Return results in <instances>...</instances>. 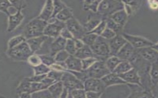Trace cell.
<instances>
[{
    "mask_svg": "<svg viewBox=\"0 0 158 98\" xmlns=\"http://www.w3.org/2000/svg\"><path fill=\"white\" fill-rule=\"evenodd\" d=\"M48 24L47 21L38 17L34 19L26 25L23 30V35L27 40L44 35V30Z\"/></svg>",
    "mask_w": 158,
    "mask_h": 98,
    "instance_id": "6da1fadb",
    "label": "cell"
},
{
    "mask_svg": "<svg viewBox=\"0 0 158 98\" xmlns=\"http://www.w3.org/2000/svg\"><path fill=\"white\" fill-rule=\"evenodd\" d=\"M6 53L7 56L13 60L24 61H27L28 57L32 55L33 53L27 41H25L14 48L8 49Z\"/></svg>",
    "mask_w": 158,
    "mask_h": 98,
    "instance_id": "7a4b0ae2",
    "label": "cell"
},
{
    "mask_svg": "<svg viewBox=\"0 0 158 98\" xmlns=\"http://www.w3.org/2000/svg\"><path fill=\"white\" fill-rule=\"evenodd\" d=\"M90 47L99 60L106 61V59L110 56L108 40L101 36L98 37L95 43Z\"/></svg>",
    "mask_w": 158,
    "mask_h": 98,
    "instance_id": "3957f363",
    "label": "cell"
},
{
    "mask_svg": "<svg viewBox=\"0 0 158 98\" xmlns=\"http://www.w3.org/2000/svg\"><path fill=\"white\" fill-rule=\"evenodd\" d=\"M48 24L44 30V35L49 37H57L60 35L61 30L66 27V23L59 20L56 17H52L48 21Z\"/></svg>",
    "mask_w": 158,
    "mask_h": 98,
    "instance_id": "277c9868",
    "label": "cell"
},
{
    "mask_svg": "<svg viewBox=\"0 0 158 98\" xmlns=\"http://www.w3.org/2000/svg\"><path fill=\"white\" fill-rule=\"evenodd\" d=\"M89 78L102 79L103 76L110 73L105 64V61L98 60L87 69Z\"/></svg>",
    "mask_w": 158,
    "mask_h": 98,
    "instance_id": "5b68a950",
    "label": "cell"
},
{
    "mask_svg": "<svg viewBox=\"0 0 158 98\" xmlns=\"http://www.w3.org/2000/svg\"><path fill=\"white\" fill-rule=\"evenodd\" d=\"M61 81L64 87L67 88L69 91H72L76 89H84V82L69 71L64 72Z\"/></svg>",
    "mask_w": 158,
    "mask_h": 98,
    "instance_id": "8992f818",
    "label": "cell"
},
{
    "mask_svg": "<svg viewBox=\"0 0 158 98\" xmlns=\"http://www.w3.org/2000/svg\"><path fill=\"white\" fill-rule=\"evenodd\" d=\"M122 5L115 0H102L99 5L98 11L103 15H111L120 10Z\"/></svg>",
    "mask_w": 158,
    "mask_h": 98,
    "instance_id": "52a82bcc",
    "label": "cell"
},
{
    "mask_svg": "<svg viewBox=\"0 0 158 98\" xmlns=\"http://www.w3.org/2000/svg\"><path fill=\"white\" fill-rule=\"evenodd\" d=\"M116 56L122 61H128L131 63L137 57L138 53L135 49L127 42Z\"/></svg>",
    "mask_w": 158,
    "mask_h": 98,
    "instance_id": "ba28073f",
    "label": "cell"
},
{
    "mask_svg": "<svg viewBox=\"0 0 158 98\" xmlns=\"http://www.w3.org/2000/svg\"><path fill=\"white\" fill-rule=\"evenodd\" d=\"M66 27L73 35L74 39H81L86 33L84 27L73 17L66 22Z\"/></svg>",
    "mask_w": 158,
    "mask_h": 98,
    "instance_id": "9c48e42d",
    "label": "cell"
},
{
    "mask_svg": "<svg viewBox=\"0 0 158 98\" xmlns=\"http://www.w3.org/2000/svg\"><path fill=\"white\" fill-rule=\"evenodd\" d=\"M122 35H123L127 42L130 43L135 49L147 47H153L154 45V43L144 38L130 35L126 33H122Z\"/></svg>",
    "mask_w": 158,
    "mask_h": 98,
    "instance_id": "30bf717a",
    "label": "cell"
},
{
    "mask_svg": "<svg viewBox=\"0 0 158 98\" xmlns=\"http://www.w3.org/2000/svg\"><path fill=\"white\" fill-rule=\"evenodd\" d=\"M84 89L86 91L103 93L106 87L101 79L89 78L84 82Z\"/></svg>",
    "mask_w": 158,
    "mask_h": 98,
    "instance_id": "8fae6325",
    "label": "cell"
},
{
    "mask_svg": "<svg viewBox=\"0 0 158 98\" xmlns=\"http://www.w3.org/2000/svg\"><path fill=\"white\" fill-rule=\"evenodd\" d=\"M135 50L139 56L151 63L158 61V52L153 47H147Z\"/></svg>",
    "mask_w": 158,
    "mask_h": 98,
    "instance_id": "7c38bea8",
    "label": "cell"
},
{
    "mask_svg": "<svg viewBox=\"0 0 158 98\" xmlns=\"http://www.w3.org/2000/svg\"><path fill=\"white\" fill-rule=\"evenodd\" d=\"M110 50V56H116L121 49L127 42L121 34H117L114 37L108 40Z\"/></svg>",
    "mask_w": 158,
    "mask_h": 98,
    "instance_id": "4fadbf2b",
    "label": "cell"
},
{
    "mask_svg": "<svg viewBox=\"0 0 158 98\" xmlns=\"http://www.w3.org/2000/svg\"><path fill=\"white\" fill-rule=\"evenodd\" d=\"M124 81L129 84L138 85L142 86L140 81V77L139 76L138 71L135 68H132L126 73L118 75Z\"/></svg>",
    "mask_w": 158,
    "mask_h": 98,
    "instance_id": "5bb4252c",
    "label": "cell"
},
{
    "mask_svg": "<svg viewBox=\"0 0 158 98\" xmlns=\"http://www.w3.org/2000/svg\"><path fill=\"white\" fill-rule=\"evenodd\" d=\"M101 80H102L106 87L113 86L115 85L125 84H127L123 79L119 76L118 74L114 72H110L103 76Z\"/></svg>",
    "mask_w": 158,
    "mask_h": 98,
    "instance_id": "9a60e30c",
    "label": "cell"
},
{
    "mask_svg": "<svg viewBox=\"0 0 158 98\" xmlns=\"http://www.w3.org/2000/svg\"><path fill=\"white\" fill-rule=\"evenodd\" d=\"M21 11V10H19L17 14L9 16L7 31L9 33H11L16 29L23 21L24 16Z\"/></svg>",
    "mask_w": 158,
    "mask_h": 98,
    "instance_id": "2e32d148",
    "label": "cell"
},
{
    "mask_svg": "<svg viewBox=\"0 0 158 98\" xmlns=\"http://www.w3.org/2000/svg\"><path fill=\"white\" fill-rule=\"evenodd\" d=\"M66 42L67 39H64L60 35L54 38L50 45V55L54 57L59 52L64 50Z\"/></svg>",
    "mask_w": 158,
    "mask_h": 98,
    "instance_id": "e0dca14e",
    "label": "cell"
},
{
    "mask_svg": "<svg viewBox=\"0 0 158 98\" xmlns=\"http://www.w3.org/2000/svg\"><path fill=\"white\" fill-rule=\"evenodd\" d=\"M49 37L45 35L32 38L26 40L33 53H35L40 50L43 44L45 42Z\"/></svg>",
    "mask_w": 158,
    "mask_h": 98,
    "instance_id": "ac0fdd59",
    "label": "cell"
},
{
    "mask_svg": "<svg viewBox=\"0 0 158 98\" xmlns=\"http://www.w3.org/2000/svg\"><path fill=\"white\" fill-rule=\"evenodd\" d=\"M53 11V0H46L44 8L38 17L48 22L52 17Z\"/></svg>",
    "mask_w": 158,
    "mask_h": 98,
    "instance_id": "d6986e66",
    "label": "cell"
},
{
    "mask_svg": "<svg viewBox=\"0 0 158 98\" xmlns=\"http://www.w3.org/2000/svg\"><path fill=\"white\" fill-rule=\"evenodd\" d=\"M65 62L68 71H81L83 70L81 59L74 55H70Z\"/></svg>",
    "mask_w": 158,
    "mask_h": 98,
    "instance_id": "ffe728a7",
    "label": "cell"
},
{
    "mask_svg": "<svg viewBox=\"0 0 158 98\" xmlns=\"http://www.w3.org/2000/svg\"><path fill=\"white\" fill-rule=\"evenodd\" d=\"M74 56L81 60L89 57H94L97 58L90 46L86 45H84L80 49L77 50V52Z\"/></svg>",
    "mask_w": 158,
    "mask_h": 98,
    "instance_id": "44dd1931",
    "label": "cell"
},
{
    "mask_svg": "<svg viewBox=\"0 0 158 98\" xmlns=\"http://www.w3.org/2000/svg\"><path fill=\"white\" fill-rule=\"evenodd\" d=\"M64 86L62 81H56L50 85L48 89L50 92L52 98H58L60 97Z\"/></svg>",
    "mask_w": 158,
    "mask_h": 98,
    "instance_id": "7402d4cb",
    "label": "cell"
},
{
    "mask_svg": "<svg viewBox=\"0 0 158 98\" xmlns=\"http://www.w3.org/2000/svg\"><path fill=\"white\" fill-rule=\"evenodd\" d=\"M133 68L134 66L130 62L128 61H122L118 64L113 72L120 75L126 73Z\"/></svg>",
    "mask_w": 158,
    "mask_h": 98,
    "instance_id": "603a6c76",
    "label": "cell"
},
{
    "mask_svg": "<svg viewBox=\"0 0 158 98\" xmlns=\"http://www.w3.org/2000/svg\"><path fill=\"white\" fill-rule=\"evenodd\" d=\"M110 18L122 26H124L127 20V15L124 10L118 11L112 14Z\"/></svg>",
    "mask_w": 158,
    "mask_h": 98,
    "instance_id": "cb8c5ba5",
    "label": "cell"
},
{
    "mask_svg": "<svg viewBox=\"0 0 158 98\" xmlns=\"http://www.w3.org/2000/svg\"><path fill=\"white\" fill-rule=\"evenodd\" d=\"M31 81L30 80L29 78H24L20 81L19 84L16 88V92L18 95L23 93V92H30L31 93Z\"/></svg>",
    "mask_w": 158,
    "mask_h": 98,
    "instance_id": "d4e9b609",
    "label": "cell"
},
{
    "mask_svg": "<svg viewBox=\"0 0 158 98\" xmlns=\"http://www.w3.org/2000/svg\"><path fill=\"white\" fill-rule=\"evenodd\" d=\"M122 60L120 59L116 56H111L109 57L105 61V64L108 70L110 72H113L118 64L120 63Z\"/></svg>",
    "mask_w": 158,
    "mask_h": 98,
    "instance_id": "484cf974",
    "label": "cell"
},
{
    "mask_svg": "<svg viewBox=\"0 0 158 98\" xmlns=\"http://www.w3.org/2000/svg\"><path fill=\"white\" fill-rule=\"evenodd\" d=\"M56 18L62 22H65L73 17V14L70 9L66 7L63 10L60 11L55 16Z\"/></svg>",
    "mask_w": 158,
    "mask_h": 98,
    "instance_id": "4316f807",
    "label": "cell"
},
{
    "mask_svg": "<svg viewBox=\"0 0 158 98\" xmlns=\"http://www.w3.org/2000/svg\"><path fill=\"white\" fill-rule=\"evenodd\" d=\"M27 39H26L24 36L22 35H17L16 37H14L10 39L8 42L7 46H8V49L14 48L16 46H19L21 44L26 41Z\"/></svg>",
    "mask_w": 158,
    "mask_h": 98,
    "instance_id": "83f0119b",
    "label": "cell"
},
{
    "mask_svg": "<svg viewBox=\"0 0 158 98\" xmlns=\"http://www.w3.org/2000/svg\"><path fill=\"white\" fill-rule=\"evenodd\" d=\"M106 20L107 28L114 31L115 33H116V34H121V33L123 29V26L116 23L110 18L106 19Z\"/></svg>",
    "mask_w": 158,
    "mask_h": 98,
    "instance_id": "f1b7e54d",
    "label": "cell"
},
{
    "mask_svg": "<svg viewBox=\"0 0 158 98\" xmlns=\"http://www.w3.org/2000/svg\"><path fill=\"white\" fill-rule=\"evenodd\" d=\"M33 70L35 75H47L51 70L50 67L46 65L43 63L36 66L33 67Z\"/></svg>",
    "mask_w": 158,
    "mask_h": 98,
    "instance_id": "f546056e",
    "label": "cell"
},
{
    "mask_svg": "<svg viewBox=\"0 0 158 98\" xmlns=\"http://www.w3.org/2000/svg\"><path fill=\"white\" fill-rule=\"evenodd\" d=\"M98 37V35L93 33H86L81 39L85 44V45L91 47L92 45H93V44L95 43Z\"/></svg>",
    "mask_w": 158,
    "mask_h": 98,
    "instance_id": "4dcf8cb0",
    "label": "cell"
},
{
    "mask_svg": "<svg viewBox=\"0 0 158 98\" xmlns=\"http://www.w3.org/2000/svg\"><path fill=\"white\" fill-rule=\"evenodd\" d=\"M150 74L152 82L158 84V61L152 63Z\"/></svg>",
    "mask_w": 158,
    "mask_h": 98,
    "instance_id": "1f68e13d",
    "label": "cell"
},
{
    "mask_svg": "<svg viewBox=\"0 0 158 98\" xmlns=\"http://www.w3.org/2000/svg\"><path fill=\"white\" fill-rule=\"evenodd\" d=\"M102 21L98 19H94L90 20L88 22H87L84 27L85 30L87 33H90L93 30L95 29L96 27L101 23Z\"/></svg>",
    "mask_w": 158,
    "mask_h": 98,
    "instance_id": "d6a6232c",
    "label": "cell"
},
{
    "mask_svg": "<svg viewBox=\"0 0 158 98\" xmlns=\"http://www.w3.org/2000/svg\"><path fill=\"white\" fill-rule=\"evenodd\" d=\"M64 50L67 51L70 55H74L77 51L76 44L74 39H68L67 40Z\"/></svg>",
    "mask_w": 158,
    "mask_h": 98,
    "instance_id": "836d02e7",
    "label": "cell"
},
{
    "mask_svg": "<svg viewBox=\"0 0 158 98\" xmlns=\"http://www.w3.org/2000/svg\"><path fill=\"white\" fill-rule=\"evenodd\" d=\"M27 61L32 67L39 65L42 63L40 56L36 53H33L32 55H31L28 57Z\"/></svg>",
    "mask_w": 158,
    "mask_h": 98,
    "instance_id": "e575fe53",
    "label": "cell"
},
{
    "mask_svg": "<svg viewBox=\"0 0 158 98\" xmlns=\"http://www.w3.org/2000/svg\"><path fill=\"white\" fill-rule=\"evenodd\" d=\"M31 96L33 98H52V96L48 88L34 92L33 93H31Z\"/></svg>",
    "mask_w": 158,
    "mask_h": 98,
    "instance_id": "d590c367",
    "label": "cell"
},
{
    "mask_svg": "<svg viewBox=\"0 0 158 98\" xmlns=\"http://www.w3.org/2000/svg\"><path fill=\"white\" fill-rule=\"evenodd\" d=\"M66 7L67 6L61 2V0H53L54 11L52 17H55L60 11H61Z\"/></svg>",
    "mask_w": 158,
    "mask_h": 98,
    "instance_id": "8d00e7d4",
    "label": "cell"
},
{
    "mask_svg": "<svg viewBox=\"0 0 158 98\" xmlns=\"http://www.w3.org/2000/svg\"><path fill=\"white\" fill-rule=\"evenodd\" d=\"M48 87L42 82H31V93H33L34 92L40 91V90L45 89H48Z\"/></svg>",
    "mask_w": 158,
    "mask_h": 98,
    "instance_id": "74e56055",
    "label": "cell"
},
{
    "mask_svg": "<svg viewBox=\"0 0 158 98\" xmlns=\"http://www.w3.org/2000/svg\"><path fill=\"white\" fill-rule=\"evenodd\" d=\"M69 56L70 55L69 53L64 49L56 53V55L54 56V58L56 62H65L69 58Z\"/></svg>",
    "mask_w": 158,
    "mask_h": 98,
    "instance_id": "f35d334b",
    "label": "cell"
},
{
    "mask_svg": "<svg viewBox=\"0 0 158 98\" xmlns=\"http://www.w3.org/2000/svg\"><path fill=\"white\" fill-rule=\"evenodd\" d=\"M40 56L41 58L42 63L48 66H51L53 63H55L56 62L54 57H53L50 54L40 55Z\"/></svg>",
    "mask_w": 158,
    "mask_h": 98,
    "instance_id": "ab89813d",
    "label": "cell"
},
{
    "mask_svg": "<svg viewBox=\"0 0 158 98\" xmlns=\"http://www.w3.org/2000/svg\"><path fill=\"white\" fill-rule=\"evenodd\" d=\"M106 27L107 26H106V20H103L101 21V23L96 27L94 30H93L90 33H95L98 36H101V34H102V33L105 30Z\"/></svg>",
    "mask_w": 158,
    "mask_h": 98,
    "instance_id": "60d3db41",
    "label": "cell"
},
{
    "mask_svg": "<svg viewBox=\"0 0 158 98\" xmlns=\"http://www.w3.org/2000/svg\"><path fill=\"white\" fill-rule=\"evenodd\" d=\"M99 59L97 58L96 57H89V58L82 59L81 61L83 70H87L90 68L93 64L95 63Z\"/></svg>",
    "mask_w": 158,
    "mask_h": 98,
    "instance_id": "b9f144b4",
    "label": "cell"
},
{
    "mask_svg": "<svg viewBox=\"0 0 158 98\" xmlns=\"http://www.w3.org/2000/svg\"><path fill=\"white\" fill-rule=\"evenodd\" d=\"M64 73V72H60L51 70L47 74V76L56 81H61Z\"/></svg>",
    "mask_w": 158,
    "mask_h": 98,
    "instance_id": "7bdbcfd3",
    "label": "cell"
},
{
    "mask_svg": "<svg viewBox=\"0 0 158 98\" xmlns=\"http://www.w3.org/2000/svg\"><path fill=\"white\" fill-rule=\"evenodd\" d=\"M86 92L84 89H76L71 91L72 98H86Z\"/></svg>",
    "mask_w": 158,
    "mask_h": 98,
    "instance_id": "ee69618b",
    "label": "cell"
},
{
    "mask_svg": "<svg viewBox=\"0 0 158 98\" xmlns=\"http://www.w3.org/2000/svg\"><path fill=\"white\" fill-rule=\"evenodd\" d=\"M116 35H117L116 33L106 27L105 30L102 33V34H101V36L105 39L109 40L114 37Z\"/></svg>",
    "mask_w": 158,
    "mask_h": 98,
    "instance_id": "f6af8a7d",
    "label": "cell"
},
{
    "mask_svg": "<svg viewBox=\"0 0 158 98\" xmlns=\"http://www.w3.org/2000/svg\"><path fill=\"white\" fill-rule=\"evenodd\" d=\"M12 6L9 0H1V11L7 14V10Z\"/></svg>",
    "mask_w": 158,
    "mask_h": 98,
    "instance_id": "bcb514c9",
    "label": "cell"
},
{
    "mask_svg": "<svg viewBox=\"0 0 158 98\" xmlns=\"http://www.w3.org/2000/svg\"><path fill=\"white\" fill-rule=\"evenodd\" d=\"M60 35L64 39H67V40H68V39H74L73 35L72 34L71 32L67 29V27L64 28L63 29L61 30Z\"/></svg>",
    "mask_w": 158,
    "mask_h": 98,
    "instance_id": "7dc6e473",
    "label": "cell"
},
{
    "mask_svg": "<svg viewBox=\"0 0 158 98\" xmlns=\"http://www.w3.org/2000/svg\"><path fill=\"white\" fill-rule=\"evenodd\" d=\"M14 6L16 7L18 10H22L24 8V0H9Z\"/></svg>",
    "mask_w": 158,
    "mask_h": 98,
    "instance_id": "c3c4849f",
    "label": "cell"
},
{
    "mask_svg": "<svg viewBox=\"0 0 158 98\" xmlns=\"http://www.w3.org/2000/svg\"><path fill=\"white\" fill-rule=\"evenodd\" d=\"M103 93L95 92V91H87L86 92V98H99L101 97Z\"/></svg>",
    "mask_w": 158,
    "mask_h": 98,
    "instance_id": "681fc988",
    "label": "cell"
},
{
    "mask_svg": "<svg viewBox=\"0 0 158 98\" xmlns=\"http://www.w3.org/2000/svg\"><path fill=\"white\" fill-rule=\"evenodd\" d=\"M46 76H47V75H34V76H31V77H29V78L30 80L32 82H41Z\"/></svg>",
    "mask_w": 158,
    "mask_h": 98,
    "instance_id": "f907efd6",
    "label": "cell"
},
{
    "mask_svg": "<svg viewBox=\"0 0 158 98\" xmlns=\"http://www.w3.org/2000/svg\"><path fill=\"white\" fill-rule=\"evenodd\" d=\"M41 82L44 83V84L46 85L49 87L50 85L53 84L54 83H55L56 81L54 80H53L52 79H51V78L48 76H46L45 78H44V80H42Z\"/></svg>",
    "mask_w": 158,
    "mask_h": 98,
    "instance_id": "816d5d0a",
    "label": "cell"
},
{
    "mask_svg": "<svg viewBox=\"0 0 158 98\" xmlns=\"http://www.w3.org/2000/svg\"><path fill=\"white\" fill-rule=\"evenodd\" d=\"M77 50H79L85 45V44L81 39H74Z\"/></svg>",
    "mask_w": 158,
    "mask_h": 98,
    "instance_id": "f5cc1de1",
    "label": "cell"
},
{
    "mask_svg": "<svg viewBox=\"0 0 158 98\" xmlns=\"http://www.w3.org/2000/svg\"><path fill=\"white\" fill-rule=\"evenodd\" d=\"M69 89L64 87V88L63 90L62 91V94L60 98H68L69 95Z\"/></svg>",
    "mask_w": 158,
    "mask_h": 98,
    "instance_id": "db71d44e",
    "label": "cell"
},
{
    "mask_svg": "<svg viewBox=\"0 0 158 98\" xmlns=\"http://www.w3.org/2000/svg\"><path fill=\"white\" fill-rule=\"evenodd\" d=\"M19 97L22 98H32L31 93L30 92H23L20 94L19 95Z\"/></svg>",
    "mask_w": 158,
    "mask_h": 98,
    "instance_id": "11a10c76",
    "label": "cell"
},
{
    "mask_svg": "<svg viewBox=\"0 0 158 98\" xmlns=\"http://www.w3.org/2000/svg\"><path fill=\"white\" fill-rule=\"evenodd\" d=\"M124 1L131 6H136L138 3L136 0H124Z\"/></svg>",
    "mask_w": 158,
    "mask_h": 98,
    "instance_id": "9f6ffc18",
    "label": "cell"
},
{
    "mask_svg": "<svg viewBox=\"0 0 158 98\" xmlns=\"http://www.w3.org/2000/svg\"><path fill=\"white\" fill-rule=\"evenodd\" d=\"M151 7H152V9H157V7H158V4L155 2H151Z\"/></svg>",
    "mask_w": 158,
    "mask_h": 98,
    "instance_id": "6f0895ef",
    "label": "cell"
},
{
    "mask_svg": "<svg viewBox=\"0 0 158 98\" xmlns=\"http://www.w3.org/2000/svg\"><path fill=\"white\" fill-rule=\"evenodd\" d=\"M156 1L158 2V0H156Z\"/></svg>",
    "mask_w": 158,
    "mask_h": 98,
    "instance_id": "680465c9",
    "label": "cell"
}]
</instances>
